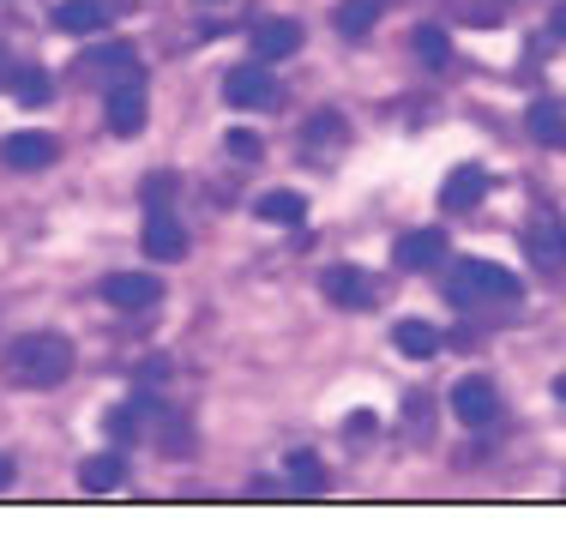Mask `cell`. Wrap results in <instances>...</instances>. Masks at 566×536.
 <instances>
[{
	"mask_svg": "<svg viewBox=\"0 0 566 536\" xmlns=\"http://www.w3.org/2000/svg\"><path fill=\"white\" fill-rule=\"evenodd\" d=\"M97 66H109V73H133V43H103V55H91Z\"/></svg>",
	"mask_w": 566,
	"mask_h": 536,
	"instance_id": "cb8c5ba5",
	"label": "cell"
},
{
	"mask_svg": "<svg viewBox=\"0 0 566 536\" xmlns=\"http://www.w3.org/2000/svg\"><path fill=\"white\" fill-rule=\"evenodd\" d=\"M7 482H12V459L0 452V488H7Z\"/></svg>",
	"mask_w": 566,
	"mask_h": 536,
	"instance_id": "4316f807",
	"label": "cell"
},
{
	"mask_svg": "<svg viewBox=\"0 0 566 536\" xmlns=\"http://www.w3.org/2000/svg\"><path fill=\"white\" fill-rule=\"evenodd\" d=\"M555 36H566V0L555 7Z\"/></svg>",
	"mask_w": 566,
	"mask_h": 536,
	"instance_id": "83f0119b",
	"label": "cell"
},
{
	"mask_svg": "<svg viewBox=\"0 0 566 536\" xmlns=\"http://www.w3.org/2000/svg\"><path fill=\"white\" fill-rule=\"evenodd\" d=\"M223 145H229V157H235V164H260V133L229 127V133H223Z\"/></svg>",
	"mask_w": 566,
	"mask_h": 536,
	"instance_id": "603a6c76",
	"label": "cell"
},
{
	"mask_svg": "<svg viewBox=\"0 0 566 536\" xmlns=\"http://www.w3.org/2000/svg\"><path fill=\"white\" fill-rule=\"evenodd\" d=\"M103 24H109V0H61L55 7V31L66 36H91Z\"/></svg>",
	"mask_w": 566,
	"mask_h": 536,
	"instance_id": "7c38bea8",
	"label": "cell"
},
{
	"mask_svg": "<svg viewBox=\"0 0 566 536\" xmlns=\"http://www.w3.org/2000/svg\"><path fill=\"white\" fill-rule=\"evenodd\" d=\"M416 55H422V66H447V61H452V43H447V31H434V24H422V31H416Z\"/></svg>",
	"mask_w": 566,
	"mask_h": 536,
	"instance_id": "ffe728a7",
	"label": "cell"
},
{
	"mask_svg": "<svg viewBox=\"0 0 566 536\" xmlns=\"http://www.w3.org/2000/svg\"><path fill=\"white\" fill-rule=\"evenodd\" d=\"M169 187H175V176H151V181H145V211H164L169 206Z\"/></svg>",
	"mask_w": 566,
	"mask_h": 536,
	"instance_id": "d4e9b609",
	"label": "cell"
},
{
	"mask_svg": "<svg viewBox=\"0 0 566 536\" xmlns=\"http://www.w3.org/2000/svg\"><path fill=\"white\" fill-rule=\"evenodd\" d=\"M494 410H501V398H494V386L482 380V374H464V380L452 386V417L464 428H489Z\"/></svg>",
	"mask_w": 566,
	"mask_h": 536,
	"instance_id": "5b68a950",
	"label": "cell"
},
{
	"mask_svg": "<svg viewBox=\"0 0 566 536\" xmlns=\"http://www.w3.org/2000/svg\"><path fill=\"white\" fill-rule=\"evenodd\" d=\"M524 253H531L543 272H560V265H566V223H560L555 206H536L531 211V223H524Z\"/></svg>",
	"mask_w": 566,
	"mask_h": 536,
	"instance_id": "3957f363",
	"label": "cell"
},
{
	"mask_svg": "<svg viewBox=\"0 0 566 536\" xmlns=\"http://www.w3.org/2000/svg\"><path fill=\"white\" fill-rule=\"evenodd\" d=\"M260 218L265 223H302L307 218V199L302 193H265L260 199Z\"/></svg>",
	"mask_w": 566,
	"mask_h": 536,
	"instance_id": "d6986e66",
	"label": "cell"
},
{
	"mask_svg": "<svg viewBox=\"0 0 566 536\" xmlns=\"http://www.w3.org/2000/svg\"><path fill=\"white\" fill-rule=\"evenodd\" d=\"M290 482H302V488H319V482H326V464H319L314 452H290Z\"/></svg>",
	"mask_w": 566,
	"mask_h": 536,
	"instance_id": "7402d4cb",
	"label": "cell"
},
{
	"mask_svg": "<svg viewBox=\"0 0 566 536\" xmlns=\"http://www.w3.org/2000/svg\"><path fill=\"white\" fill-rule=\"evenodd\" d=\"M139 248L151 253V260H164V265L187 260V230L169 218V206H164V211H145V235H139Z\"/></svg>",
	"mask_w": 566,
	"mask_h": 536,
	"instance_id": "ba28073f",
	"label": "cell"
},
{
	"mask_svg": "<svg viewBox=\"0 0 566 536\" xmlns=\"http://www.w3.org/2000/svg\"><path fill=\"white\" fill-rule=\"evenodd\" d=\"M447 296L458 307H476V302H512L518 296V277L506 272V265H489V260H464L452 265V290Z\"/></svg>",
	"mask_w": 566,
	"mask_h": 536,
	"instance_id": "7a4b0ae2",
	"label": "cell"
},
{
	"mask_svg": "<svg viewBox=\"0 0 566 536\" xmlns=\"http://www.w3.org/2000/svg\"><path fill=\"white\" fill-rule=\"evenodd\" d=\"M307 139L314 145H326V139H338V115H319L314 127H307Z\"/></svg>",
	"mask_w": 566,
	"mask_h": 536,
	"instance_id": "484cf974",
	"label": "cell"
},
{
	"mask_svg": "<svg viewBox=\"0 0 566 536\" xmlns=\"http://www.w3.org/2000/svg\"><path fill=\"white\" fill-rule=\"evenodd\" d=\"M49 97H55V78H49V73H36V66H31V73H19V103L43 109Z\"/></svg>",
	"mask_w": 566,
	"mask_h": 536,
	"instance_id": "44dd1931",
	"label": "cell"
},
{
	"mask_svg": "<svg viewBox=\"0 0 566 536\" xmlns=\"http://www.w3.org/2000/svg\"><path fill=\"white\" fill-rule=\"evenodd\" d=\"M0 368H7V380L24 386V392H49V386H61L66 374H73V338H61V332L12 338L7 356H0Z\"/></svg>",
	"mask_w": 566,
	"mask_h": 536,
	"instance_id": "6da1fadb",
	"label": "cell"
},
{
	"mask_svg": "<svg viewBox=\"0 0 566 536\" xmlns=\"http://www.w3.org/2000/svg\"><path fill=\"white\" fill-rule=\"evenodd\" d=\"M524 127H531V139H536V145H555V151H566V103H555V97L531 103Z\"/></svg>",
	"mask_w": 566,
	"mask_h": 536,
	"instance_id": "5bb4252c",
	"label": "cell"
},
{
	"mask_svg": "<svg viewBox=\"0 0 566 536\" xmlns=\"http://www.w3.org/2000/svg\"><path fill=\"white\" fill-rule=\"evenodd\" d=\"M476 199H482V169L476 164H458L447 176V187H440V206H447V211H470Z\"/></svg>",
	"mask_w": 566,
	"mask_h": 536,
	"instance_id": "9a60e30c",
	"label": "cell"
},
{
	"mask_svg": "<svg viewBox=\"0 0 566 536\" xmlns=\"http://www.w3.org/2000/svg\"><path fill=\"white\" fill-rule=\"evenodd\" d=\"M440 253H447V235L440 230H410L392 248V260L403 265V272H428V265H440Z\"/></svg>",
	"mask_w": 566,
	"mask_h": 536,
	"instance_id": "8fae6325",
	"label": "cell"
},
{
	"mask_svg": "<svg viewBox=\"0 0 566 536\" xmlns=\"http://www.w3.org/2000/svg\"><path fill=\"white\" fill-rule=\"evenodd\" d=\"M253 49H260V61H290L295 49H302V24L295 19H265L260 31H253Z\"/></svg>",
	"mask_w": 566,
	"mask_h": 536,
	"instance_id": "4fadbf2b",
	"label": "cell"
},
{
	"mask_svg": "<svg viewBox=\"0 0 566 536\" xmlns=\"http://www.w3.org/2000/svg\"><path fill=\"white\" fill-rule=\"evenodd\" d=\"M555 398H560V404H566V374H560V380H555Z\"/></svg>",
	"mask_w": 566,
	"mask_h": 536,
	"instance_id": "f1b7e54d",
	"label": "cell"
},
{
	"mask_svg": "<svg viewBox=\"0 0 566 536\" xmlns=\"http://www.w3.org/2000/svg\"><path fill=\"white\" fill-rule=\"evenodd\" d=\"M120 476H127V464H120L115 452H97V459H85V464H78V482H85L91 494H109V488H120Z\"/></svg>",
	"mask_w": 566,
	"mask_h": 536,
	"instance_id": "e0dca14e",
	"label": "cell"
},
{
	"mask_svg": "<svg viewBox=\"0 0 566 536\" xmlns=\"http://www.w3.org/2000/svg\"><path fill=\"white\" fill-rule=\"evenodd\" d=\"M55 151H61L55 133H7V145H0V164L31 176V169H49V164H55Z\"/></svg>",
	"mask_w": 566,
	"mask_h": 536,
	"instance_id": "8992f818",
	"label": "cell"
},
{
	"mask_svg": "<svg viewBox=\"0 0 566 536\" xmlns=\"http://www.w3.org/2000/svg\"><path fill=\"white\" fill-rule=\"evenodd\" d=\"M319 290H326L332 307H368V302H374L368 272H361V265H332V272L319 277Z\"/></svg>",
	"mask_w": 566,
	"mask_h": 536,
	"instance_id": "30bf717a",
	"label": "cell"
},
{
	"mask_svg": "<svg viewBox=\"0 0 566 536\" xmlns=\"http://www.w3.org/2000/svg\"><path fill=\"white\" fill-rule=\"evenodd\" d=\"M103 115H109V133H120V139H133V133L145 127V91L133 85H115V91H103Z\"/></svg>",
	"mask_w": 566,
	"mask_h": 536,
	"instance_id": "9c48e42d",
	"label": "cell"
},
{
	"mask_svg": "<svg viewBox=\"0 0 566 536\" xmlns=\"http://www.w3.org/2000/svg\"><path fill=\"white\" fill-rule=\"evenodd\" d=\"M374 19H380V0H344L338 7V31L344 36H368Z\"/></svg>",
	"mask_w": 566,
	"mask_h": 536,
	"instance_id": "ac0fdd59",
	"label": "cell"
},
{
	"mask_svg": "<svg viewBox=\"0 0 566 536\" xmlns=\"http://www.w3.org/2000/svg\"><path fill=\"white\" fill-rule=\"evenodd\" d=\"M157 296H164V284H157L151 272H115V277H103V302H109V307H127V314L157 307Z\"/></svg>",
	"mask_w": 566,
	"mask_h": 536,
	"instance_id": "52a82bcc",
	"label": "cell"
},
{
	"mask_svg": "<svg viewBox=\"0 0 566 536\" xmlns=\"http://www.w3.org/2000/svg\"><path fill=\"white\" fill-rule=\"evenodd\" d=\"M277 78L265 73V61H248V66H229L223 78V103H235V109H277Z\"/></svg>",
	"mask_w": 566,
	"mask_h": 536,
	"instance_id": "277c9868",
	"label": "cell"
},
{
	"mask_svg": "<svg viewBox=\"0 0 566 536\" xmlns=\"http://www.w3.org/2000/svg\"><path fill=\"white\" fill-rule=\"evenodd\" d=\"M392 344H398L410 361H428V356L440 350V332L428 326V319H398V326H392Z\"/></svg>",
	"mask_w": 566,
	"mask_h": 536,
	"instance_id": "2e32d148",
	"label": "cell"
}]
</instances>
